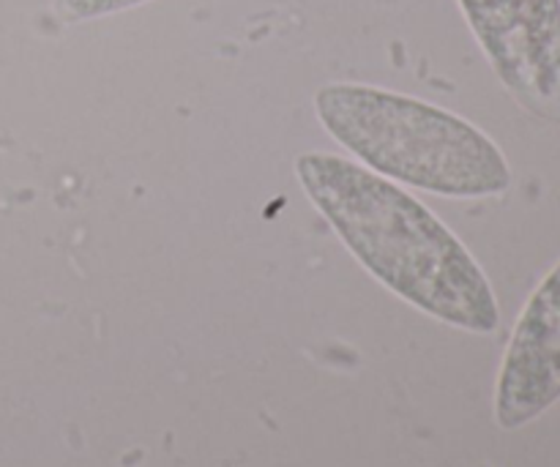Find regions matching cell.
I'll list each match as a JSON object with an SVG mask.
<instances>
[{
  "label": "cell",
  "instance_id": "obj_4",
  "mask_svg": "<svg viewBox=\"0 0 560 467\" xmlns=\"http://www.w3.org/2000/svg\"><path fill=\"white\" fill-rule=\"evenodd\" d=\"M560 399V262L525 304L495 392V419L503 430H520Z\"/></svg>",
  "mask_w": 560,
  "mask_h": 467
},
{
  "label": "cell",
  "instance_id": "obj_1",
  "mask_svg": "<svg viewBox=\"0 0 560 467\" xmlns=\"http://www.w3.org/2000/svg\"><path fill=\"white\" fill-rule=\"evenodd\" d=\"M295 178L370 277L424 315L492 334L498 299L468 246L410 191L337 153L295 156Z\"/></svg>",
  "mask_w": 560,
  "mask_h": 467
},
{
  "label": "cell",
  "instance_id": "obj_3",
  "mask_svg": "<svg viewBox=\"0 0 560 467\" xmlns=\"http://www.w3.org/2000/svg\"><path fill=\"white\" fill-rule=\"evenodd\" d=\"M501 85L560 124V0H457Z\"/></svg>",
  "mask_w": 560,
  "mask_h": 467
},
{
  "label": "cell",
  "instance_id": "obj_5",
  "mask_svg": "<svg viewBox=\"0 0 560 467\" xmlns=\"http://www.w3.org/2000/svg\"><path fill=\"white\" fill-rule=\"evenodd\" d=\"M151 0H52L55 14L60 16L69 25H77V22H91L98 20V16L120 14V11L137 9V5H145Z\"/></svg>",
  "mask_w": 560,
  "mask_h": 467
},
{
  "label": "cell",
  "instance_id": "obj_2",
  "mask_svg": "<svg viewBox=\"0 0 560 467\" xmlns=\"http://www.w3.org/2000/svg\"><path fill=\"white\" fill-rule=\"evenodd\" d=\"M323 129L381 178L457 200L512 186L501 148L470 120L399 91L331 82L315 93Z\"/></svg>",
  "mask_w": 560,
  "mask_h": 467
}]
</instances>
